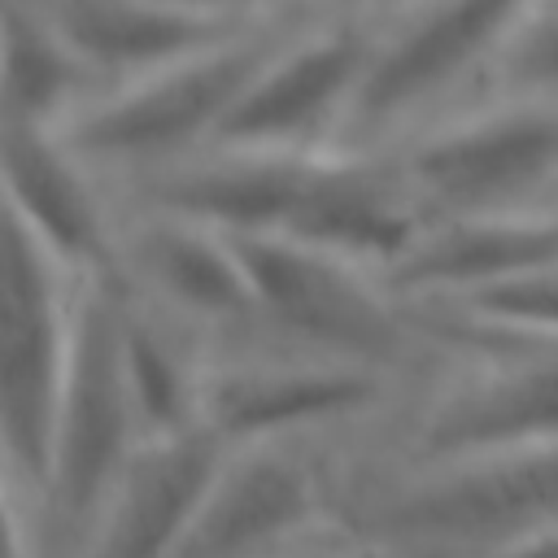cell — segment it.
Returning <instances> with one entry per match:
<instances>
[{
  "label": "cell",
  "mask_w": 558,
  "mask_h": 558,
  "mask_svg": "<svg viewBox=\"0 0 558 558\" xmlns=\"http://www.w3.org/2000/svg\"><path fill=\"white\" fill-rule=\"evenodd\" d=\"M118 275L78 279L48 471L31 510V558H78L131 453L144 445L118 362Z\"/></svg>",
  "instance_id": "6da1fadb"
},
{
  "label": "cell",
  "mask_w": 558,
  "mask_h": 558,
  "mask_svg": "<svg viewBox=\"0 0 558 558\" xmlns=\"http://www.w3.org/2000/svg\"><path fill=\"white\" fill-rule=\"evenodd\" d=\"M78 275L26 227L0 187V466L26 519L39 501L61 379L74 336Z\"/></svg>",
  "instance_id": "7a4b0ae2"
},
{
  "label": "cell",
  "mask_w": 558,
  "mask_h": 558,
  "mask_svg": "<svg viewBox=\"0 0 558 558\" xmlns=\"http://www.w3.org/2000/svg\"><path fill=\"white\" fill-rule=\"evenodd\" d=\"M397 174L423 218L558 209V100H466L410 131Z\"/></svg>",
  "instance_id": "3957f363"
},
{
  "label": "cell",
  "mask_w": 558,
  "mask_h": 558,
  "mask_svg": "<svg viewBox=\"0 0 558 558\" xmlns=\"http://www.w3.org/2000/svg\"><path fill=\"white\" fill-rule=\"evenodd\" d=\"M227 240L248 275L257 323H270L279 336L318 349L323 357L384 366L401 353L405 323L392 292L371 283V270L283 231H235Z\"/></svg>",
  "instance_id": "277c9868"
},
{
  "label": "cell",
  "mask_w": 558,
  "mask_h": 558,
  "mask_svg": "<svg viewBox=\"0 0 558 558\" xmlns=\"http://www.w3.org/2000/svg\"><path fill=\"white\" fill-rule=\"evenodd\" d=\"M388 397V371L353 357H253L205 366L196 423L227 449L275 445L301 432L371 414Z\"/></svg>",
  "instance_id": "5b68a950"
},
{
  "label": "cell",
  "mask_w": 558,
  "mask_h": 558,
  "mask_svg": "<svg viewBox=\"0 0 558 558\" xmlns=\"http://www.w3.org/2000/svg\"><path fill=\"white\" fill-rule=\"evenodd\" d=\"M323 519L318 471L288 440L227 449L170 558H279Z\"/></svg>",
  "instance_id": "8992f818"
},
{
  "label": "cell",
  "mask_w": 558,
  "mask_h": 558,
  "mask_svg": "<svg viewBox=\"0 0 558 558\" xmlns=\"http://www.w3.org/2000/svg\"><path fill=\"white\" fill-rule=\"evenodd\" d=\"M227 445L205 427L144 440L92 523L78 558H170Z\"/></svg>",
  "instance_id": "52a82bcc"
},
{
  "label": "cell",
  "mask_w": 558,
  "mask_h": 558,
  "mask_svg": "<svg viewBox=\"0 0 558 558\" xmlns=\"http://www.w3.org/2000/svg\"><path fill=\"white\" fill-rule=\"evenodd\" d=\"M135 279L153 292V301L187 323L205 327H244L257 323L248 275L235 257V244L192 218L166 214L135 231L131 240Z\"/></svg>",
  "instance_id": "ba28073f"
},
{
  "label": "cell",
  "mask_w": 558,
  "mask_h": 558,
  "mask_svg": "<svg viewBox=\"0 0 558 558\" xmlns=\"http://www.w3.org/2000/svg\"><path fill=\"white\" fill-rule=\"evenodd\" d=\"M0 187L26 227L78 275H113L118 248L100 205L87 183L74 174L65 148L44 144L31 131H17L0 144Z\"/></svg>",
  "instance_id": "9c48e42d"
},
{
  "label": "cell",
  "mask_w": 558,
  "mask_h": 558,
  "mask_svg": "<svg viewBox=\"0 0 558 558\" xmlns=\"http://www.w3.org/2000/svg\"><path fill=\"white\" fill-rule=\"evenodd\" d=\"M118 362H122L126 397H131L144 440L201 427L196 423L201 371L187 362L174 331L161 318H153V310L140 305V296L126 283H122V305H118Z\"/></svg>",
  "instance_id": "30bf717a"
},
{
  "label": "cell",
  "mask_w": 558,
  "mask_h": 558,
  "mask_svg": "<svg viewBox=\"0 0 558 558\" xmlns=\"http://www.w3.org/2000/svg\"><path fill=\"white\" fill-rule=\"evenodd\" d=\"M0 558H31V527L17 488L0 466Z\"/></svg>",
  "instance_id": "8fae6325"
},
{
  "label": "cell",
  "mask_w": 558,
  "mask_h": 558,
  "mask_svg": "<svg viewBox=\"0 0 558 558\" xmlns=\"http://www.w3.org/2000/svg\"><path fill=\"white\" fill-rule=\"evenodd\" d=\"M279 558H423V554H410V549H397V545H384V541H366V545H349V549H314V554H279Z\"/></svg>",
  "instance_id": "7c38bea8"
}]
</instances>
